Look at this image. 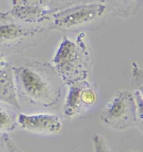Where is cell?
Here are the masks:
<instances>
[{"label": "cell", "mask_w": 143, "mask_h": 152, "mask_svg": "<svg viewBox=\"0 0 143 152\" xmlns=\"http://www.w3.org/2000/svg\"><path fill=\"white\" fill-rule=\"evenodd\" d=\"M12 71L19 102L43 108L58 103L64 85L53 64L27 59L13 66Z\"/></svg>", "instance_id": "cell-1"}, {"label": "cell", "mask_w": 143, "mask_h": 152, "mask_svg": "<svg viewBox=\"0 0 143 152\" xmlns=\"http://www.w3.org/2000/svg\"><path fill=\"white\" fill-rule=\"evenodd\" d=\"M85 34L81 33L76 39L65 37L53 58V66L63 85H70L87 80L91 56Z\"/></svg>", "instance_id": "cell-2"}, {"label": "cell", "mask_w": 143, "mask_h": 152, "mask_svg": "<svg viewBox=\"0 0 143 152\" xmlns=\"http://www.w3.org/2000/svg\"><path fill=\"white\" fill-rule=\"evenodd\" d=\"M100 119L108 128L124 130L138 126V117L133 93L128 90H118L100 114Z\"/></svg>", "instance_id": "cell-3"}, {"label": "cell", "mask_w": 143, "mask_h": 152, "mask_svg": "<svg viewBox=\"0 0 143 152\" xmlns=\"http://www.w3.org/2000/svg\"><path fill=\"white\" fill-rule=\"evenodd\" d=\"M105 3H88L77 4L59 10L50 15L54 26L64 30L74 29L89 25L98 20L106 13Z\"/></svg>", "instance_id": "cell-4"}, {"label": "cell", "mask_w": 143, "mask_h": 152, "mask_svg": "<svg viewBox=\"0 0 143 152\" xmlns=\"http://www.w3.org/2000/svg\"><path fill=\"white\" fill-rule=\"evenodd\" d=\"M67 96L64 104V115L66 118H74L89 110L97 101L95 85L84 80L68 86Z\"/></svg>", "instance_id": "cell-5"}, {"label": "cell", "mask_w": 143, "mask_h": 152, "mask_svg": "<svg viewBox=\"0 0 143 152\" xmlns=\"http://www.w3.org/2000/svg\"><path fill=\"white\" fill-rule=\"evenodd\" d=\"M17 124L22 129L40 134H56L62 129L60 118L52 114H18Z\"/></svg>", "instance_id": "cell-6"}, {"label": "cell", "mask_w": 143, "mask_h": 152, "mask_svg": "<svg viewBox=\"0 0 143 152\" xmlns=\"http://www.w3.org/2000/svg\"><path fill=\"white\" fill-rule=\"evenodd\" d=\"M42 31V27H30L20 23H5L0 25V45H15Z\"/></svg>", "instance_id": "cell-7"}, {"label": "cell", "mask_w": 143, "mask_h": 152, "mask_svg": "<svg viewBox=\"0 0 143 152\" xmlns=\"http://www.w3.org/2000/svg\"><path fill=\"white\" fill-rule=\"evenodd\" d=\"M0 101L17 109L21 108L15 87L12 66L9 64L0 70Z\"/></svg>", "instance_id": "cell-8"}, {"label": "cell", "mask_w": 143, "mask_h": 152, "mask_svg": "<svg viewBox=\"0 0 143 152\" xmlns=\"http://www.w3.org/2000/svg\"><path fill=\"white\" fill-rule=\"evenodd\" d=\"M10 16L25 23H42L49 20L51 13L47 8L38 6H13Z\"/></svg>", "instance_id": "cell-9"}, {"label": "cell", "mask_w": 143, "mask_h": 152, "mask_svg": "<svg viewBox=\"0 0 143 152\" xmlns=\"http://www.w3.org/2000/svg\"><path fill=\"white\" fill-rule=\"evenodd\" d=\"M104 3L111 7L112 11L122 17H129L136 13L139 0H104Z\"/></svg>", "instance_id": "cell-10"}, {"label": "cell", "mask_w": 143, "mask_h": 152, "mask_svg": "<svg viewBox=\"0 0 143 152\" xmlns=\"http://www.w3.org/2000/svg\"><path fill=\"white\" fill-rule=\"evenodd\" d=\"M17 125V116L14 112L0 107V131H11Z\"/></svg>", "instance_id": "cell-11"}, {"label": "cell", "mask_w": 143, "mask_h": 152, "mask_svg": "<svg viewBox=\"0 0 143 152\" xmlns=\"http://www.w3.org/2000/svg\"><path fill=\"white\" fill-rule=\"evenodd\" d=\"M92 144L94 152H111L106 141L100 134L95 133L92 135Z\"/></svg>", "instance_id": "cell-12"}, {"label": "cell", "mask_w": 143, "mask_h": 152, "mask_svg": "<svg viewBox=\"0 0 143 152\" xmlns=\"http://www.w3.org/2000/svg\"><path fill=\"white\" fill-rule=\"evenodd\" d=\"M13 6H38L49 8V0H11Z\"/></svg>", "instance_id": "cell-13"}, {"label": "cell", "mask_w": 143, "mask_h": 152, "mask_svg": "<svg viewBox=\"0 0 143 152\" xmlns=\"http://www.w3.org/2000/svg\"><path fill=\"white\" fill-rule=\"evenodd\" d=\"M81 0H49V7H55L59 5L72 4L76 2H80Z\"/></svg>", "instance_id": "cell-14"}, {"label": "cell", "mask_w": 143, "mask_h": 152, "mask_svg": "<svg viewBox=\"0 0 143 152\" xmlns=\"http://www.w3.org/2000/svg\"><path fill=\"white\" fill-rule=\"evenodd\" d=\"M8 64H9V63L7 62V60L5 58L4 54L0 53V70L3 69H4Z\"/></svg>", "instance_id": "cell-15"}, {"label": "cell", "mask_w": 143, "mask_h": 152, "mask_svg": "<svg viewBox=\"0 0 143 152\" xmlns=\"http://www.w3.org/2000/svg\"><path fill=\"white\" fill-rule=\"evenodd\" d=\"M11 16L9 13H6V12H4L2 10H0V20L2 21H4V20H8L9 19Z\"/></svg>", "instance_id": "cell-16"}, {"label": "cell", "mask_w": 143, "mask_h": 152, "mask_svg": "<svg viewBox=\"0 0 143 152\" xmlns=\"http://www.w3.org/2000/svg\"><path fill=\"white\" fill-rule=\"evenodd\" d=\"M131 152H132V151H131Z\"/></svg>", "instance_id": "cell-17"}]
</instances>
